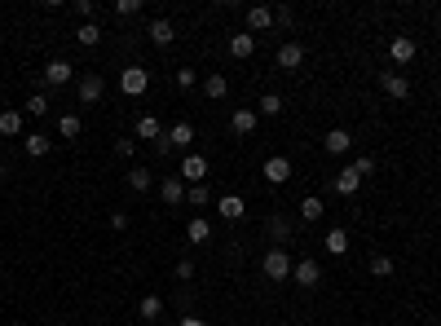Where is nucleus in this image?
Returning <instances> with one entry per match:
<instances>
[{
  "mask_svg": "<svg viewBox=\"0 0 441 326\" xmlns=\"http://www.w3.org/2000/svg\"><path fill=\"white\" fill-rule=\"evenodd\" d=\"M278 66H282V71H300V66H305V49H300L296 40H287V44L278 49Z\"/></svg>",
  "mask_w": 441,
  "mask_h": 326,
  "instance_id": "obj_11",
  "label": "nucleus"
},
{
  "mask_svg": "<svg viewBox=\"0 0 441 326\" xmlns=\"http://www.w3.org/2000/svg\"><path fill=\"white\" fill-rule=\"evenodd\" d=\"M146 84H150V71H146V66H128L124 75H119V89H124L128 98H137V93H146Z\"/></svg>",
  "mask_w": 441,
  "mask_h": 326,
  "instance_id": "obj_7",
  "label": "nucleus"
},
{
  "mask_svg": "<svg viewBox=\"0 0 441 326\" xmlns=\"http://www.w3.org/2000/svg\"><path fill=\"white\" fill-rule=\"evenodd\" d=\"M181 176L190 181V185H199V181L208 176V159H204V154H186V159H181Z\"/></svg>",
  "mask_w": 441,
  "mask_h": 326,
  "instance_id": "obj_10",
  "label": "nucleus"
},
{
  "mask_svg": "<svg viewBox=\"0 0 441 326\" xmlns=\"http://www.w3.org/2000/svg\"><path fill=\"white\" fill-rule=\"evenodd\" d=\"M291 282L305 287V291H314V287L323 282V264H318V260H300V264L291 269Z\"/></svg>",
  "mask_w": 441,
  "mask_h": 326,
  "instance_id": "obj_5",
  "label": "nucleus"
},
{
  "mask_svg": "<svg viewBox=\"0 0 441 326\" xmlns=\"http://www.w3.org/2000/svg\"><path fill=\"white\" fill-rule=\"evenodd\" d=\"M353 167H357L362 176H371V172H375V159H371V154H357V159H353Z\"/></svg>",
  "mask_w": 441,
  "mask_h": 326,
  "instance_id": "obj_39",
  "label": "nucleus"
},
{
  "mask_svg": "<svg viewBox=\"0 0 441 326\" xmlns=\"http://www.w3.org/2000/svg\"><path fill=\"white\" fill-rule=\"evenodd\" d=\"M75 40H80V44H98V40H102V27H98V22H80Z\"/></svg>",
  "mask_w": 441,
  "mask_h": 326,
  "instance_id": "obj_30",
  "label": "nucleus"
},
{
  "mask_svg": "<svg viewBox=\"0 0 441 326\" xmlns=\"http://www.w3.org/2000/svg\"><path fill=\"white\" fill-rule=\"evenodd\" d=\"M265 229H269V238H273V243H287V238H291V221H287V216H269V221H265Z\"/></svg>",
  "mask_w": 441,
  "mask_h": 326,
  "instance_id": "obj_18",
  "label": "nucleus"
},
{
  "mask_svg": "<svg viewBox=\"0 0 441 326\" xmlns=\"http://www.w3.org/2000/svg\"><path fill=\"white\" fill-rule=\"evenodd\" d=\"M111 229H115V234H119V229H128V216L124 212H111Z\"/></svg>",
  "mask_w": 441,
  "mask_h": 326,
  "instance_id": "obj_42",
  "label": "nucleus"
},
{
  "mask_svg": "<svg viewBox=\"0 0 441 326\" xmlns=\"http://www.w3.org/2000/svg\"><path fill=\"white\" fill-rule=\"evenodd\" d=\"M269 22H273V9H265V5H252V9H247V31H265L269 27Z\"/></svg>",
  "mask_w": 441,
  "mask_h": 326,
  "instance_id": "obj_16",
  "label": "nucleus"
},
{
  "mask_svg": "<svg viewBox=\"0 0 441 326\" xmlns=\"http://www.w3.org/2000/svg\"><path fill=\"white\" fill-rule=\"evenodd\" d=\"M186 203H190V208H208V203H212V190L204 185V181H199V185H190V190H186Z\"/></svg>",
  "mask_w": 441,
  "mask_h": 326,
  "instance_id": "obj_24",
  "label": "nucleus"
},
{
  "mask_svg": "<svg viewBox=\"0 0 441 326\" xmlns=\"http://www.w3.org/2000/svg\"><path fill=\"white\" fill-rule=\"evenodd\" d=\"M371 273H375V278H388V273H393V260H388V256H371Z\"/></svg>",
  "mask_w": 441,
  "mask_h": 326,
  "instance_id": "obj_36",
  "label": "nucleus"
},
{
  "mask_svg": "<svg viewBox=\"0 0 441 326\" xmlns=\"http://www.w3.org/2000/svg\"><path fill=\"white\" fill-rule=\"evenodd\" d=\"M133 150H137V141H128V137L115 141V154H119V159H133Z\"/></svg>",
  "mask_w": 441,
  "mask_h": 326,
  "instance_id": "obj_38",
  "label": "nucleus"
},
{
  "mask_svg": "<svg viewBox=\"0 0 441 326\" xmlns=\"http://www.w3.org/2000/svg\"><path fill=\"white\" fill-rule=\"evenodd\" d=\"M115 14L119 18H137L141 14V0H115Z\"/></svg>",
  "mask_w": 441,
  "mask_h": 326,
  "instance_id": "obj_34",
  "label": "nucleus"
},
{
  "mask_svg": "<svg viewBox=\"0 0 441 326\" xmlns=\"http://www.w3.org/2000/svg\"><path fill=\"white\" fill-rule=\"evenodd\" d=\"M415 53H420V44H415V35H393L388 40V57L397 66H406V62H415Z\"/></svg>",
  "mask_w": 441,
  "mask_h": 326,
  "instance_id": "obj_2",
  "label": "nucleus"
},
{
  "mask_svg": "<svg viewBox=\"0 0 441 326\" xmlns=\"http://www.w3.org/2000/svg\"><path fill=\"white\" fill-rule=\"evenodd\" d=\"M204 93H208L212 102H217V98H225V93H230V80H225L221 71H212V75L204 80Z\"/></svg>",
  "mask_w": 441,
  "mask_h": 326,
  "instance_id": "obj_20",
  "label": "nucleus"
},
{
  "mask_svg": "<svg viewBox=\"0 0 441 326\" xmlns=\"http://www.w3.org/2000/svg\"><path fill=\"white\" fill-rule=\"evenodd\" d=\"M71 80H75V66L62 62V57H53V62L44 66V84H53V89H62V84H71Z\"/></svg>",
  "mask_w": 441,
  "mask_h": 326,
  "instance_id": "obj_8",
  "label": "nucleus"
},
{
  "mask_svg": "<svg viewBox=\"0 0 441 326\" xmlns=\"http://www.w3.org/2000/svg\"><path fill=\"white\" fill-rule=\"evenodd\" d=\"M75 93H80V106H98L102 93H106V80H102V75H80Z\"/></svg>",
  "mask_w": 441,
  "mask_h": 326,
  "instance_id": "obj_4",
  "label": "nucleus"
},
{
  "mask_svg": "<svg viewBox=\"0 0 441 326\" xmlns=\"http://www.w3.org/2000/svg\"><path fill=\"white\" fill-rule=\"evenodd\" d=\"M195 84H199V75H195L190 66H181V71H177V89H195Z\"/></svg>",
  "mask_w": 441,
  "mask_h": 326,
  "instance_id": "obj_37",
  "label": "nucleus"
},
{
  "mask_svg": "<svg viewBox=\"0 0 441 326\" xmlns=\"http://www.w3.org/2000/svg\"><path fill=\"white\" fill-rule=\"evenodd\" d=\"M323 212H327V208H323V199H318V194H309V199L300 203V221H318Z\"/></svg>",
  "mask_w": 441,
  "mask_h": 326,
  "instance_id": "obj_27",
  "label": "nucleus"
},
{
  "mask_svg": "<svg viewBox=\"0 0 441 326\" xmlns=\"http://www.w3.org/2000/svg\"><path fill=\"white\" fill-rule=\"evenodd\" d=\"M159 199L168 203V208L186 203V181H181V176H163V181H159Z\"/></svg>",
  "mask_w": 441,
  "mask_h": 326,
  "instance_id": "obj_9",
  "label": "nucleus"
},
{
  "mask_svg": "<svg viewBox=\"0 0 441 326\" xmlns=\"http://www.w3.org/2000/svg\"><path fill=\"white\" fill-rule=\"evenodd\" d=\"M379 89H384L393 102H406L411 98V80L402 75V71H384V75H379Z\"/></svg>",
  "mask_w": 441,
  "mask_h": 326,
  "instance_id": "obj_3",
  "label": "nucleus"
},
{
  "mask_svg": "<svg viewBox=\"0 0 441 326\" xmlns=\"http://www.w3.org/2000/svg\"><path fill=\"white\" fill-rule=\"evenodd\" d=\"M128 185H133L137 194H146L150 190V167H133V172H128Z\"/></svg>",
  "mask_w": 441,
  "mask_h": 326,
  "instance_id": "obj_31",
  "label": "nucleus"
},
{
  "mask_svg": "<svg viewBox=\"0 0 441 326\" xmlns=\"http://www.w3.org/2000/svg\"><path fill=\"white\" fill-rule=\"evenodd\" d=\"M18 132H22V115L5 111V115H0V137H18Z\"/></svg>",
  "mask_w": 441,
  "mask_h": 326,
  "instance_id": "obj_25",
  "label": "nucleus"
},
{
  "mask_svg": "<svg viewBox=\"0 0 441 326\" xmlns=\"http://www.w3.org/2000/svg\"><path fill=\"white\" fill-rule=\"evenodd\" d=\"M137 137H141V141H159V137H163V124H159L154 115H141V119H137Z\"/></svg>",
  "mask_w": 441,
  "mask_h": 326,
  "instance_id": "obj_19",
  "label": "nucleus"
},
{
  "mask_svg": "<svg viewBox=\"0 0 441 326\" xmlns=\"http://www.w3.org/2000/svg\"><path fill=\"white\" fill-rule=\"evenodd\" d=\"M181 326H208L204 318H181Z\"/></svg>",
  "mask_w": 441,
  "mask_h": 326,
  "instance_id": "obj_43",
  "label": "nucleus"
},
{
  "mask_svg": "<svg viewBox=\"0 0 441 326\" xmlns=\"http://www.w3.org/2000/svg\"><path fill=\"white\" fill-rule=\"evenodd\" d=\"M230 128H234V137H252L256 132V111H234Z\"/></svg>",
  "mask_w": 441,
  "mask_h": 326,
  "instance_id": "obj_17",
  "label": "nucleus"
},
{
  "mask_svg": "<svg viewBox=\"0 0 441 326\" xmlns=\"http://www.w3.org/2000/svg\"><path fill=\"white\" fill-rule=\"evenodd\" d=\"M260 269H265L269 282H287L296 264H291V256H287V247H269V251H265V260H260Z\"/></svg>",
  "mask_w": 441,
  "mask_h": 326,
  "instance_id": "obj_1",
  "label": "nucleus"
},
{
  "mask_svg": "<svg viewBox=\"0 0 441 326\" xmlns=\"http://www.w3.org/2000/svg\"><path fill=\"white\" fill-rule=\"evenodd\" d=\"M190 278H195V264L181 260V264H177V282H190Z\"/></svg>",
  "mask_w": 441,
  "mask_h": 326,
  "instance_id": "obj_40",
  "label": "nucleus"
},
{
  "mask_svg": "<svg viewBox=\"0 0 441 326\" xmlns=\"http://www.w3.org/2000/svg\"><path fill=\"white\" fill-rule=\"evenodd\" d=\"M349 146H353V137H349L344 128H331V132H327V154H344Z\"/></svg>",
  "mask_w": 441,
  "mask_h": 326,
  "instance_id": "obj_21",
  "label": "nucleus"
},
{
  "mask_svg": "<svg viewBox=\"0 0 441 326\" xmlns=\"http://www.w3.org/2000/svg\"><path fill=\"white\" fill-rule=\"evenodd\" d=\"M221 216H225V221H238V216H243V199H238V194H225V199H221Z\"/></svg>",
  "mask_w": 441,
  "mask_h": 326,
  "instance_id": "obj_29",
  "label": "nucleus"
},
{
  "mask_svg": "<svg viewBox=\"0 0 441 326\" xmlns=\"http://www.w3.org/2000/svg\"><path fill=\"white\" fill-rule=\"evenodd\" d=\"M252 53H256V35L252 31L230 35V57H252Z\"/></svg>",
  "mask_w": 441,
  "mask_h": 326,
  "instance_id": "obj_14",
  "label": "nucleus"
},
{
  "mask_svg": "<svg viewBox=\"0 0 441 326\" xmlns=\"http://www.w3.org/2000/svg\"><path fill=\"white\" fill-rule=\"evenodd\" d=\"M168 326H181V322H168Z\"/></svg>",
  "mask_w": 441,
  "mask_h": 326,
  "instance_id": "obj_45",
  "label": "nucleus"
},
{
  "mask_svg": "<svg viewBox=\"0 0 441 326\" xmlns=\"http://www.w3.org/2000/svg\"><path fill=\"white\" fill-rule=\"evenodd\" d=\"M27 115H49V98H44V93H35V98L27 102Z\"/></svg>",
  "mask_w": 441,
  "mask_h": 326,
  "instance_id": "obj_35",
  "label": "nucleus"
},
{
  "mask_svg": "<svg viewBox=\"0 0 441 326\" xmlns=\"http://www.w3.org/2000/svg\"><path fill=\"white\" fill-rule=\"evenodd\" d=\"M163 141L177 146V150H190V146H195V128H190V124H172L168 132H163Z\"/></svg>",
  "mask_w": 441,
  "mask_h": 326,
  "instance_id": "obj_12",
  "label": "nucleus"
},
{
  "mask_svg": "<svg viewBox=\"0 0 441 326\" xmlns=\"http://www.w3.org/2000/svg\"><path fill=\"white\" fill-rule=\"evenodd\" d=\"M137 313H141V318H159V313H163V300H159V296H146V300L137 305Z\"/></svg>",
  "mask_w": 441,
  "mask_h": 326,
  "instance_id": "obj_32",
  "label": "nucleus"
},
{
  "mask_svg": "<svg viewBox=\"0 0 441 326\" xmlns=\"http://www.w3.org/2000/svg\"><path fill=\"white\" fill-rule=\"evenodd\" d=\"M57 132L62 137H80V115H62L57 119Z\"/></svg>",
  "mask_w": 441,
  "mask_h": 326,
  "instance_id": "obj_33",
  "label": "nucleus"
},
{
  "mask_svg": "<svg viewBox=\"0 0 441 326\" xmlns=\"http://www.w3.org/2000/svg\"><path fill=\"white\" fill-rule=\"evenodd\" d=\"M22 146H27L31 159H40V154H49V137H44V132H27V137H22Z\"/></svg>",
  "mask_w": 441,
  "mask_h": 326,
  "instance_id": "obj_22",
  "label": "nucleus"
},
{
  "mask_svg": "<svg viewBox=\"0 0 441 326\" xmlns=\"http://www.w3.org/2000/svg\"><path fill=\"white\" fill-rule=\"evenodd\" d=\"M186 238H190V243H208V238H212V225L204 221V216H195V221L186 225Z\"/></svg>",
  "mask_w": 441,
  "mask_h": 326,
  "instance_id": "obj_23",
  "label": "nucleus"
},
{
  "mask_svg": "<svg viewBox=\"0 0 441 326\" xmlns=\"http://www.w3.org/2000/svg\"><path fill=\"white\" fill-rule=\"evenodd\" d=\"M150 40H154V44H159V49H168V44L177 40V31H172V22H168V18H154V22H150Z\"/></svg>",
  "mask_w": 441,
  "mask_h": 326,
  "instance_id": "obj_15",
  "label": "nucleus"
},
{
  "mask_svg": "<svg viewBox=\"0 0 441 326\" xmlns=\"http://www.w3.org/2000/svg\"><path fill=\"white\" fill-rule=\"evenodd\" d=\"M327 251H331V256H344V251H349V234H344V229H331V234H327Z\"/></svg>",
  "mask_w": 441,
  "mask_h": 326,
  "instance_id": "obj_26",
  "label": "nucleus"
},
{
  "mask_svg": "<svg viewBox=\"0 0 441 326\" xmlns=\"http://www.w3.org/2000/svg\"><path fill=\"white\" fill-rule=\"evenodd\" d=\"M93 9H98L93 0H75V14H80V18H93Z\"/></svg>",
  "mask_w": 441,
  "mask_h": 326,
  "instance_id": "obj_41",
  "label": "nucleus"
},
{
  "mask_svg": "<svg viewBox=\"0 0 441 326\" xmlns=\"http://www.w3.org/2000/svg\"><path fill=\"white\" fill-rule=\"evenodd\" d=\"M256 111H260V115H269V119H273V115H282V98H278V93H265V98L256 102Z\"/></svg>",
  "mask_w": 441,
  "mask_h": 326,
  "instance_id": "obj_28",
  "label": "nucleus"
},
{
  "mask_svg": "<svg viewBox=\"0 0 441 326\" xmlns=\"http://www.w3.org/2000/svg\"><path fill=\"white\" fill-rule=\"evenodd\" d=\"M362 181H366V176H362V172H357V167L349 163V167H344V172L336 176V194H344V199H349V194H357V185H362Z\"/></svg>",
  "mask_w": 441,
  "mask_h": 326,
  "instance_id": "obj_13",
  "label": "nucleus"
},
{
  "mask_svg": "<svg viewBox=\"0 0 441 326\" xmlns=\"http://www.w3.org/2000/svg\"><path fill=\"white\" fill-rule=\"evenodd\" d=\"M260 176H265L269 185H282V181H291V159H287V154H273V159H265Z\"/></svg>",
  "mask_w": 441,
  "mask_h": 326,
  "instance_id": "obj_6",
  "label": "nucleus"
},
{
  "mask_svg": "<svg viewBox=\"0 0 441 326\" xmlns=\"http://www.w3.org/2000/svg\"><path fill=\"white\" fill-rule=\"evenodd\" d=\"M5 176H9V163H5V159H0V181H5Z\"/></svg>",
  "mask_w": 441,
  "mask_h": 326,
  "instance_id": "obj_44",
  "label": "nucleus"
}]
</instances>
